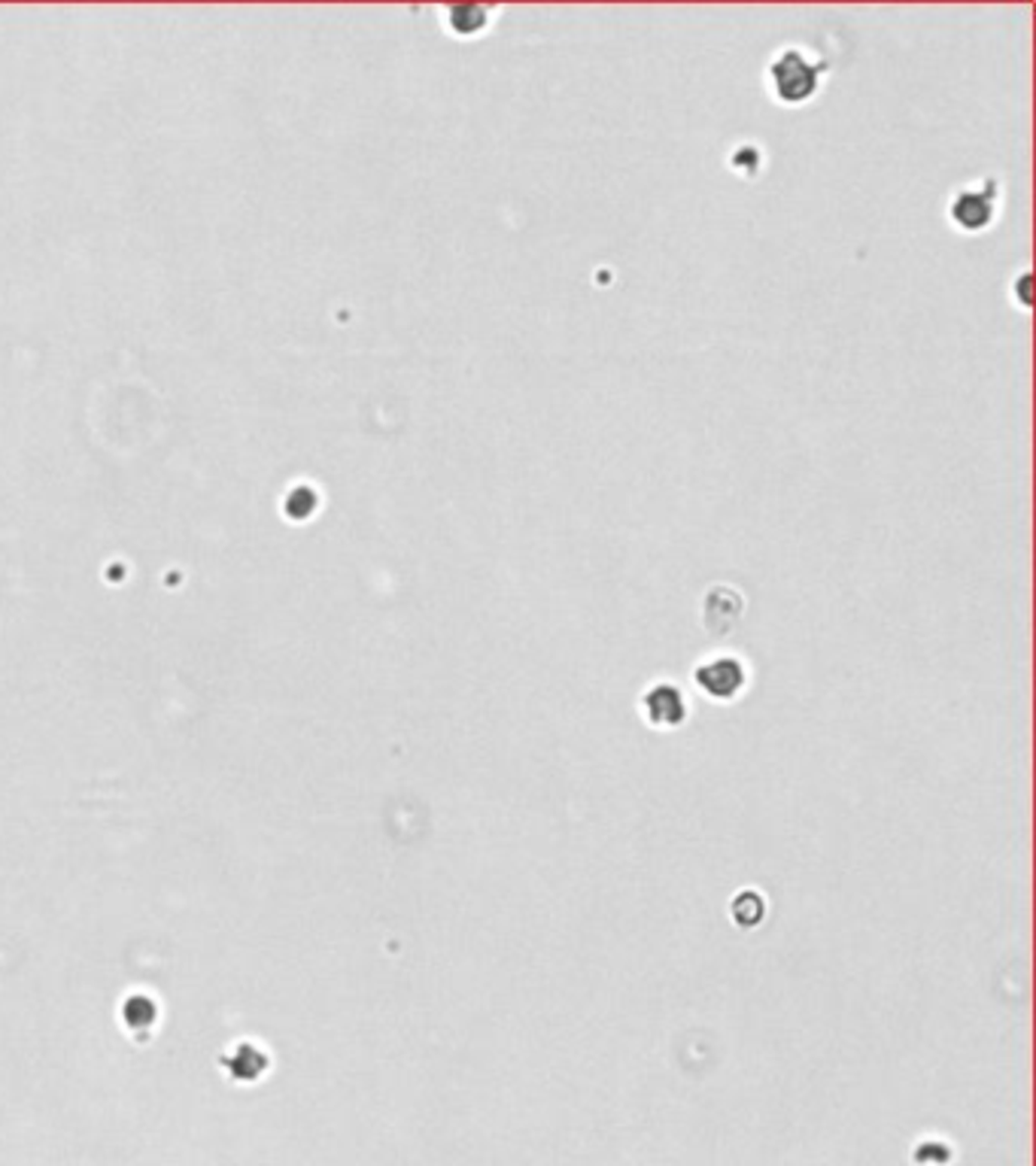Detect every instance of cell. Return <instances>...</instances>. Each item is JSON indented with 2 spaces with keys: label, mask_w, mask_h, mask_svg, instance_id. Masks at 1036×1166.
I'll use <instances>...</instances> for the list:
<instances>
[{
  "label": "cell",
  "mask_w": 1036,
  "mask_h": 1166,
  "mask_svg": "<svg viewBox=\"0 0 1036 1166\" xmlns=\"http://www.w3.org/2000/svg\"><path fill=\"white\" fill-rule=\"evenodd\" d=\"M730 167L739 173V176H754V173H760V167H763V152H760V146L757 143H739L736 149H733V155H730Z\"/></svg>",
  "instance_id": "cell-6"
},
{
  "label": "cell",
  "mask_w": 1036,
  "mask_h": 1166,
  "mask_svg": "<svg viewBox=\"0 0 1036 1166\" xmlns=\"http://www.w3.org/2000/svg\"><path fill=\"white\" fill-rule=\"evenodd\" d=\"M827 70H830L827 61L818 55H809V49L782 46L766 67V88H769L775 103L803 106L812 97H818Z\"/></svg>",
  "instance_id": "cell-1"
},
{
  "label": "cell",
  "mask_w": 1036,
  "mask_h": 1166,
  "mask_svg": "<svg viewBox=\"0 0 1036 1166\" xmlns=\"http://www.w3.org/2000/svg\"><path fill=\"white\" fill-rule=\"evenodd\" d=\"M1016 295H1019V304L1028 310L1031 307V274L1025 271L1022 277H1019V286H1016Z\"/></svg>",
  "instance_id": "cell-7"
},
{
  "label": "cell",
  "mask_w": 1036,
  "mask_h": 1166,
  "mask_svg": "<svg viewBox=\"0 0 1036 1166\" xmlns=\"http://www.w3.org/2000/svg\"><path fill=\"white\" fill-rule=\"evenodd\" d=\"M1001 183L994 176H982L964 189H958L949 201V222L961 234H985L1001 216Z\"/></svg>",
  "instance_id": "cell-2"
},
{
  "label": "cell",
  "mask_w": 1036,
  "mask_h": 1166,
  "mask_svg": "<svg viewBox=\"0 0 1036 1166\" xmlns=\"http://www.w3.org/2000/svg\"><path fill=\"white\" fill-rule=\"evenodd\" d=\"M645 714L657 726H678L687 714V702L678 686L672 683H654L645 693Z\"/></svg>",
  "instance_id": "cell-5"
},
{
  "label": "cell",
  "mask_w": 1036,
  "mask_h": 1166,
  "mask_svg": "<svg viewBox=\"0 0 1036 1166\" xmlns=\"http://www.w3.org/2000/svg\"><path fill=\"white\" fill-rule=\"evenodd\" d=\"M696 683L702 686L706 696L718 699V702H727V699H736L745 683H748V668L742 659H736L733 653H721L709 662H702L696 671H693Z\"/></svg>",
  "instance_id": "cell-3"
},
{
  "label": "cell",
  "mask_w": 1036,
  "mask_h": 1166,
  "mask_svg": "<svg viewBox=\"0 0 1036 1166\" xmlns=\"http://www.w3.org/2000/svg\"><path fill=\"white\" fill-rule=\"evenodd\" d=\"M493 15H496V6L490 3H456V6H444V27L459 40H474L493 27Z\"/></svg>",
  "instance_id": "cell-4"
}]
</instances>
